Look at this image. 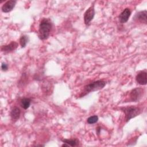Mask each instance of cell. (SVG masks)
<instances>
[{"label": "cell", "mask_w": 147, "mask_h": 147, "mask_svg": "<svg viewBox=\"0 0 147 147\" xmlns=\"http://www.w3.org/2000/svg\"><path fill=\"white\" fill-rule=\"evenodd\" d=\"M52 28V23L49 18H43L39 24L38 36L41 40L47 39L50 34Z\"/></svg>", "instance_id": "6da1fadb"}, {"label": "cell", "mask_w": 147, "mask_h": 147, "mask_svg": "<svg viewBox=\"0 0 147 147\" xmlns=\"http://www.w3.org/2000/svg\"><path fill=\"white\" fill-rule=\"evenodd\" d=\"M106 85V82L103 80H98L90 83L84 86L83 92L80 95V97H83L91 92L102 89Z\"/></svg>", "instance_id": "7a4b0ae2"}, {"label": "cell", "mask_w": 147, "mask_h": 147, "mask_svg": "<svg viewBox=\"0 0 147 147\" xmlns=\"http://www.w3.org/2000/svg\"><path fill=\"white\" fill-rule=\"evenodd\" d=\"M121 109L125 115V119L126 122L129 121L131 118L138 115L141 111L139 107L134 106L124 107L121 108Z\"/></svg>", "instance_id": "3957f363"}, {"label": "cell", "mask_w": 147, "mask_h": 147, "mask_svg": "<svg viewBox=\"0 0 147 147\" xmlns=\"http://www.w3.org/2000/svg\"><path fill=\"white\" fill-rule=\"evenodd\" d=\"M144 92V90L141 88H136L132 90L129 94L130 100L131 102H138L142 98Z\"/></svg>", "instance_id": "277c9868"}, {"label": "cell", "mask_w": 147, "mask_h": 147, "mask_svg": "<svg viewBox=\"0 0 147 147\" xmlns=\"http://www.w3.org/2000/svg\"><path fill=\"white\" fill-rule=\"evenodd\" d=\"M95 16V9L94 5L90 6L84 14V24L87 25L92 20Z\"/></svg>", "instance_id": "5b68a950"}, {"label": "cell", "mask_w": 147, "mask_h": 147, "mask_svg": "<svg viewBox=\"0 0 147 147\" xmlns=\"http://www.w3.org/2000/svg\"><path fill=\"white\" fill-rule=\"evenodd\" d=\"M134 20L146 24L147 22V11L145 10L137 13L134 17Z\"/></svg>", "instance_id": "8992f818"}, {"label": "cell", "mask_w": 147, "mask_h": 147, "mask_svg": "<svg viewBox=\"0 0 147 147\" xmlns=\"http://www.w3.org/2000/svg\"><path fill=\"white\" fill-rule=\"evenodd\" d=\"M136 82L140 85H146L147 83V73L145 71L139 72L136 77Z\"/></svg>", "instance_id": "52a82bcc"}, {"label": "cell", "mask_w": 147, "mask_h": 147, "mask_svg": "<svg viewBox=\"0 0 147 147\" xmlns=\"http://www.w3.org/2000/svg\"><path fill=\"white\" fill-rule=\"evenodd\" d=\"M17 1L14 0H9L6 1L2 6L1 10L3 13H9L11 11L16 4Z\"/></svg>", "instance_id": "ba28073f"}, {"label": "cell", "mask_w": 147, "mask_h": 147, "mask_svg": "<svg viewBox=\"0 0 147 147\" xmlns=\"http://www.w3.org/2000/svg\"><path fill=\"white\" fill-rule=\"evenodd\" d=\"M18 43L16 41H11L9 44L2 45L1 47V51L4 52L5 53L11 52L13 51H14L17 47H18Z\"/></svg>", "instance_id": "9c48e42d"}, {"label": "cell", "mask_w": 147, "mask_h": 147, "mask_svg": "<svg viewBox=\"0 0 147 147\" xmlns=\"http://www.w3.org/2000/svg\"><path fill=\"white\" fill-rule=\"evenodd\" d=\"M131 15V11L129 8H125L119 16V21L121 24L126 23Z\"/></svg>", "instance_id": "30bf717a"}, {"label": "cell", "mask_w": 147, "mask_h": 147, "mask_svg": "<svg viewBox=\"0 0 147 147\" xmlns=\"http://www.w3.org/2000/svg\"><path fill=\"white\" fill-rule=\"evenodd\" d=\"M20 114H21L20 109L18 107H14L11 110L10 115L13 121H16L20 118Z\"/></svg>", "instance_id": "8fae6325"}, {"label": "cell", "mask_w": 147, "mask_h": 147, "mask_svg": "<svg viewBox=\"0 0 147 147\" xmlns=\"http://www.w3.org/2000/svg\"><path fill=\"white\" fill-rule=\"evenodd\" d=\"M61 141L63 142V143L67 144L69 146H76L79 145V140L76 138L63 139Z\"/></svg>", "instance_id": "7c38bea8"}, {"label": "cell", "mask_w": 147, "mask_h": 147, "mask_svg": "<svg viewBox=\"0 0 147 147\" xmlns=\"http://www.w3.org/2000/svg\"><path fill=\"white\" fill-rule=\"evenodd\" d=\"M30 103H31V100L28 98H22L20 100V105L25 110L29 107L30 105Z\"/></svg>", "instance_id": "4fadbf2b"}, {"label": "cell", "mask_w": 147, "mask_h": 147, "mask_svg": "<svg viewBox=\"0 0 147 147\" xmlns=\"http://www.w3.org/2000/svg\"><path fill=\"white\" fill-rule=\"evenodd\" d=\"M29 41V37L28 36L24 34L21 36L20 38V44L21 47V48H25L28 42Z\"/></svg>", "instance_id": "5bb4252c"}, {"label": "cell", "mask_w": 147, "mask_h": 147, "mask_svg": "<svg viewBox=\"0 0 147 147\" xmlns=\"http://www.w3.org/2000/svg\"><path fill=\"white\" fill-rule=\"evenodd\" d=\"M98 121V117L97 115L90 116L87 119V122L88 124H94L97 122Z\"/></svg>", "instance_id": "9a60e30c"}, {"label": "cell", "mask_w": 147, "mask_h": 147, "mask_svg": "<svg viewBox=\"0 0 147 147\" xmlns=\"http://www.w3.org/2000/svg\"><path fill=\"white\" fill-rule=\"evenodd\" d=\"M1 69L3 71H6L8 69V65L6 63H2L1 64Z\"/></svg>", "instance_id": "2e32d148"}, {"label": "cell", "mask_w": 147, "mask_h": 147, "mask_svg": "<svg viewBox=\"0 0 147 147\" xmlns=\"http://www.w3.org/2000/svg\"><path fill=\"white\" fill-rule=\"evenodd\" d=\"M100 127H99V126H98L97 128H96V132H97V133L98 134H99V132H100Z\"/></svg>", "instance_id": "e0dca14e"}]
</instances>
